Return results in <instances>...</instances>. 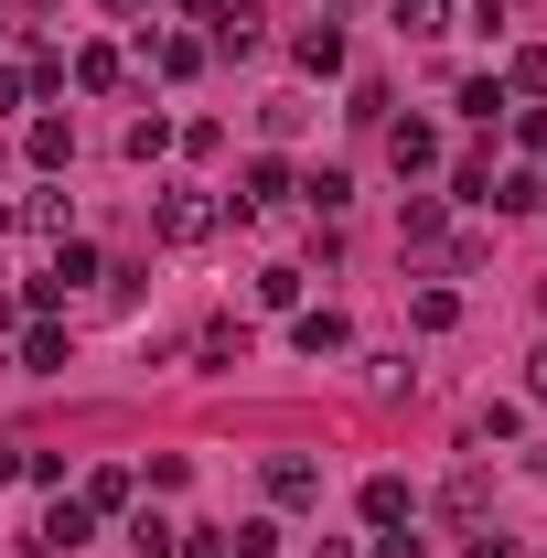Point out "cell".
I'll use <instances>...</instances> for the list:
<instances>
[{
	"instance_id": "1",
	"label": "cell",
	"mask_w": 547,
	"mask_h": 558,
	"mask_svg": "<svg viewBox=\"0 0 547 558\" xmlns=\"http://www.w3.org/2000/svg\"><path fill=\"white\" fill-rule=\"evenodd\" d=\"M150 226H161L172 247H205L215 226H226V205H215L205 183H161V215H150Z\"/></svg>"
},
{
	"instance_id": "2",
	"label": "cell",
	"mask_w": 547,
	"mask_h": 558,
	"mask_svg": "<svg viewBox=\"0 0 547 558\" xmlns=\"http://www.w3.org/2000/svg\"><path fill=\"white\" fill-rule=\"evenodd\" d=\"M387 161H398V172H440V130H429V119H398V130H387Z\"/></svg>"
},
{
	"instance_id": "3",
	"label": "cell",
	"mask_w": 547,
	"mask_h": 558,
	"mask_svg": "<svg viewBox=\"0 0 547 558\" xmlns=\"http://www.w3.org/2000/svg\"><path fill=\"white\" fill-rule=\"evenodd\" d=\"M269 494H279V505H323V462L279 451V462H269Z\"/></svg>"
},
{
	"instance_id": "4",
	"label": "cell",
	"mask_w": 547,
	"mask_h": 558,
	"mask_svg": "<svg viewBox=\"0 0 547 558\" xmlns=\"http://www.w3.org/2000/svg\"><path fill=\"white\" fill-rule=\"evenodd\" d=\"M387 22H398L409 44H440V33H451V0H387Z\"/></svg>"
},
{
	"instance_id": "5",
	"label": "cell",
	"mask_w": 547,
	"mask_h": 558,
	"mask_svg": "<svg viewBox=\"0 0 547 558\" xmlns=\"http://www.w3.org/2000/svg\"><path fill=\"white\" fill-rule=\"evenodd\" d=\"M86 526H97V515H86V505H44V526H33V548H86Z\"/></svg>"
},
{
	"instance_id": "6",
	"label": "cell",
	"mask_w": 547,
	"mask_h": 558,
	"mask_svg": "<svg viewBox=\"0 0 547 558\" xmlns=\"http://www.w3.org/2000/svg\"><path fill=\"white\" fill-rule=\"evenodd\" d=\"M290 54H301L312 75H343V33H333V22H301V44H290Z\"/></svg>"
},
{
	"instance_id": "7",
	"label": "cell",
	"mask_w": 547,
	"mask_h": 558,
	"mask_svg": "<svg viewBox=\"0 0 547 558\" xmlns=\"http://www.w3.org/2000/svg\"><path fill=\"white\" fill-rule=\"evenodd\" d=\"M440 515H451V526H473V515H483V473H473V462L440 484Z\"/></svg>"
},
{
	"instance_id": "8",
	"label": "cell",
	"mask_w": 547,
	"mask_h": 558,
	"mask_svg": "<svg viewBox=\"0 0 547 558\" xmlns=\"http://www.w3.org/2000/svg\"><path fill=\"white\" fill-rule=\"evenodd\" d=\"M75 505H86V515H108V505H130V473H119V462H97V473H86V494H75Z\"/></svg>"
},
{
	"instance_id": "9",
	"label": "cell",
	"mask_w": 547,
	"mask_h": 558,
	"mask_svg": "<svg viewBox=\"0 0 547 558\" xmlns=\"http://www.w3.org/2000/svg\"><path fill=\"white\" fill-rule=\"evenodd\" d=\"M365 515H376V526H409V484H398V473H376V484H365Z\"/></svg>"
},
{
	"instance_id": "10",
	"label": "cell",
	"mask_w": 547,
	"mask_h": 558,
	"mask_svg": "<svg viewBox=\"0 0 547 558\" xmlns=\"http://www.w3.org/2000/svg\"><path fill=\"white\" fill-rule=\"evenodd\" d=\"M33 161H44V172H65V161H75V130H65V119H33Z\"/></svg>"
},
{
	"instance_id": "11",
	"label": "cell",
	"mask_w": 547,
	"mask_h": 558,
	"mask_svg": "<svg viewBox=\"0 0 547 558\" xmlns=\"http://www.w3.org/2000/svg\"><path fill=\"white\" fill-rule=\"evenodd\" d=\"M483 205H494V215H526V205H547V194H537V172H505V183H494Z\"/></svg>"
},
{
	"instance_id": "12",
	"label": "cell",
	"mask_w": 547,
	"mask_h": 558,
	"mask_svg": "<svg viewBox=\"0 0 547 558\" xmlns=\"http://www.w3.org/2000/svg\"><path fill=\"white\" fill-rule=\"evenodd\" d=\"M22 365H33V376H54V365H65V333H54V323H33V333H22Z\"/></svg>"
},
{
	"instance_id": "13",
	"label": "cell",
	"mask_w": 547,
	"mask_h": 558,
	"mask_svg": "<svg viewBox=\"0 0 547 558\" xmlns=\"http://www.w3.org/2000/svg\"><path fill=\"white\" fill-rule=\"evenodd\" d=\"M279 194H290V172H279V161H258V172H247V194H236V215H258V205H279Z\"/></svg>"
},
{
	"instance_id": "14",
	"label": "cell",
	"mask_w": 547,
	"mask_h": 558,
	"mask_svg": "<svg viewBox=\"0 0 547 558\" xmlns=\"http://www.w3.org/2000/svg\"><path fill=\"white\" fill-rule=\"evenodd\" d=\"M172 537H183L172 515H130V548H139V558H172Z\"/></svg>"
},
{
	"instance_id": "15",
	"label": "cell",
	"mask_w": 547,
	"mask_h": 558,
	"mask_svg": "<svg viewBox=\"0 0 547 558\" xmlns=\"http://www.w3.org/2000/svg\"><path fill=\"white\" fill-rule=\"evenodd\" d=\"M301 354H343V312H301Z\"/></svg>"
},
{
	"instance_id": "16",
	"label": "cell",
	"mask_w": 547,
	"mask_h": 558,
	"mask_svg": "<svg viewBox=\"0 0 547 558\" xmlns=\"http://www.w3.org/2000/svg\"><path fill=\"white\" fill-rule=\"evenodd\" d=\"M194 354H205V365H236V354H247V323H205V344H194Z\"/></svg>"
},
{
	"instance_id": "17",
	"label": "cell",
	"mask_w": 547,
	"mask_h": 558,
	"mask_svg": "<svg viewBox=\"0 0 547 558\" xmlns=\"http://www.w3.org/2000/svg\"><path fill=\"white\" fill-rule=\"evenodd\" d=\"M150 65H161V75H194V65H205V44H183V33H161V44H150Z\"/></svg>"
},
{
	"instance_id": "18",
	"label": "cell",
	"mask_w": 547,
	"mask_h": 558,
	"mask_svg": "<svg viewBox=\"0 0 547 558\" xmlns=\"http://www.w3.org/2000/svg\"><path fill=\"white\" fill-rule=\"evenodd\" d=\"M462 119H483V130L505 119V86H494V75H473V86H462Z\"/></svg>"
},
{
	"instance_id": "19",
	"label": "cell",
	"mask_w": 547,
	"mask_h": 558,
	"mask_svg": "<svg viewBox=\"0 0 547 558\" xmlns=\"http://www.w3.org/2000/svg\"><path fill=\"white\" fill-rule=\"evenodd\" d=\"M301 301V269H258V312H290Z\"/></svg>"
},
{
	"instance_id": "20",
	"label": "cell",
	"mask_w": 547,
	"mask_h": 558,
	"mask_svg": "<svg viewBox=\"0 0 547 558\" xmlns=\"http://www.w3.org/2000/svg\"><path fill=\"white\" fill-rule=\"evenodd\" d=\"M494 440H515V409L494 398V409H473V451H494Z\"/></svg>"
},
{
	"instance_id": "21",
	"label": "cell",
	"mask_w": 547,
	"mask_h": 558,
	"mask_svg": "<svg viewBox=\"0 0 547 558\" xmlns=\"http://www.w3.org/2000/svg\"><path fill=\"white\" fill-rule=\"evenodd\" d=\"M505 86H515V97H547V44H526V54H515V75H505Z\"/></svg>"
},
{
	"instance_id": "22",
	"label": "cell",
	"mask_w": 547,
	"mask_h": 558,
	"mask_svg": "<svg viewBox=\"0 0 547 558\" xmlns=\"http://www.w3.org/2000/svg\"><path fill=\"white\" fill-rule=\"evenodd\" d=\"M172 558H226V526H183V537H172Z\"/></svg>"
},
{
	"instance_id": "23",
	"label": "cell",
	"mask_w": 547,
	"mask_h": 558,
	"mask_svg": "<svg viewBox=\"0 0 547 558\" xmlns=\"http://www.w3.org/2000/svg\"><path fill=\"white\" fill-rule=\"evenodd\" d=\"M526 387H537V398H547V344H537V354H526Z\"/></svg>"
},
{
	"instance_id": "24",
	"label": "cell",
	"mask_w": 547,
	"mask_h": 558,
	"mask_svg": "<svg viewBox=\"0 0 547 558\" xmlns=\"http://www.w3.org/2000/svg\"><path fill=\"white\" fill-rule=\"evenodd\" d=\"M0 323H11V290H0Z\"/></svg>"
}]
</instances>
